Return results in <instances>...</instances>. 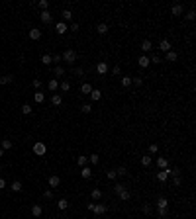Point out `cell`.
<instances>
[{
  "label": "cell",
  "mask_w": 196,
  "mask_h": 219,
  "mask_svg": "<svg viewBox=\"0 0 196 219\" xmlns=\"http://www.w3.org/2000/svg\"><path fill=\"white\" fill-rule=\"evenodd\" d=\"M33 153L37 157H43L47 153V147H45V143H41V141H37V143H33Z\"/></svg>",
  "instance_id": "obj_1"
},
{
  "label": "cell",
  "mask_w": 196,
  "mask_h": 219,
  "mask_svg": "<svg viewBox=\"0 0 196 219\" xmlns=\"http://www.w3.org/2000/svg\"><path fill=\"white\" fill-rule=\"evenodd\" d=\"M61 59H65L67 63H75V59H77V53H75V49H67L65 53H63V57Z\"/></svg>",
  "instance_id": "obj_2"
},
{
  "label": "cell",
  "mask_w": 196,
  "mask_h": 219,
  "mask_svg": "<svg viewBox=\"0 0 196 219\" xmlns=\"http://www.w3.org/2000/svg\"><path fill=\"white\" fill-rule=\"evenodd\" d=\"M169 174H171L169 168H163L161 172H157V178H159L161 182H167V180H169Z\"/></svg>",
  "instance_id": "obj_3"
},
{
  "label": "cell",
  "mask_w": 196,
  "mask_h": 219,
  "mask_svg": "<svg viewBox=\"0 0 196 219\" xmlns=\"http://www.w3.org/2000/svg\"><path fill=\"white\" fill-rule=\"evenodd\" d=\"M137 63H139V67H141V69H145V67H149V57H147V55H141V57L137 59Z\"/></svg>",
  "instance_id": "obj_4"
},
{
  "label": "cell",
  "mask_w": 196,
  "mask_h": 219,
  "mask_svg": "<svg viewBox=\"0 0 196 219\" xmlns=\"http://www.w3.org/2000/svg\"><path fill=\"white\" fill-rule=\"evenodd\" d=\"M55 29H57V33H59V35H63V33H67V24H65V22H57Z\"/></svg>",
  "instance_id": "obj_5"
},
{
  "label": "cell",
  "mask_w": 196,
  "mask_h": 219,
  "mask_svg": "<svg viewBox=\"0 0 196 219\" xmlns=\"http://www.w3.org/2000/svg\"><path fill=\"white\" fill-rule=\"evenodd\" d=\"M183 12H184V8L180 6V4H175V6L171 8V14H173V16H180Z\"/></svg>",
  "instance_id": "obj_6"
},
{
  "label": "cell",
  "mask_w": 196,
  "mask_h": 219,
  "mask_svg": "<svg viewBox=\"0 0 196 219\" xmlns=\"http://www.w3.org/2000/svg\"><path fill=\"white\" fill-rule=\"evenodd\" d=\"M96 71H98V74H106V72H108V63H98Z\"/></svg>",
  "instance_id": "obj_7"
},
{
  "label": "cell",
  "mask_w": 196,
  "mask_h": 219,
  "mask_svg": "<svg viewBox=\"0 0 196 219\" xmlns=\"http://www.w3.org/2000/svg\"><path fill=\"white\" fill-rule=\"evenodd\" d=\"M151 49H153V43H151L149 39H145L143 43H141V51H143V53H149Z\"/></svg>",
  "instance_id": "obj_8"
},
{
  "label": "cell",
  "mask_w": 196,
  "mask_h": 219,
  "mask_svg": "<svg viewBox=\"0 0 196 219\" xmlns=\"http://www.w3.org/2000/svg\"><path fill=\"white\" fill-rule=\"evenodd\" d=\"M159 49H161V51H171V43H169V39H163V41H161V43H159Z\"/></svg>",
  "instance_id": "obj_9"
},
{
  "label": "cell",
  "mask_w": 196,
  "mask_h": 219,
  "mask_svg": "<svg viewBox=\"0 0 196 219\" xmlns=\"http://www.w3.org/2000/svg\"><path fill=\"white\" fill-rule=\"evenodd\" d=\"M39 18H41V22H43V24H51V14H49V12H47V10H45V12H41V16H39Z\"/></svg>",
  "instance_id": "obj_10"
},
{
  "label": "cell",
  "mask_w": 196,
  "mask_h": 219,
  "mask_svg": "<svg viewBox=\"0 0 196 219\" xmlns=\"http://www.w3.org/2000/svg\"><path fill=\"white\" fill-rule=\"evenodd\" d=\"M165 59H167V63H169V61H171V63H175L176 59H178V55H176L175 51H167V55H165Z\"/></svg>",
  "instance_id": "obj_11"
},
{
  "label": "cell",
  "mask_w": 196,
  "mask_h": 219,
  "mask_svg": "<svg viewBox=\"0 0 196 219\" xmlns=\"http://www.w3.org/2000/svg\"><path fill=\"white\" fill-rule=\"evenodd\" d=\"M51 104H53V106H61V104H63V96H61V94H53Z\"/></svg>",
  "instance_id": "obj_12"
},
{
  "label": "cell",
  "mask_w": 196,
  "mask_h": 219,
  "mask_svg": "<svg viewBox=\"0 0 196 219\" xmlns=\"http://www.w3.org/2000/svg\"><path fill=\"white\" fill-rule=\"evenodd\" d=\"M39 37H41V32H39V29H35V27H33V29H30V39L37 41Z\"/></svg>",
  "instance_id": "obj_13"
},
{
  "label": "cell",
  "mask_w": 196,
  "mask_h": 219,
  "mask_svg": "<svg viewBox=\"0 0 196 219\" xmlns=\"http://www.w3.org/2000/svg\"><path fill=\"white\" fill-rule=\"evenodd\" d=\"M167 206H169L167 198H159V200H157V207H159V209H167Z\"/></svg>",
  "instance_id": "obj_14"
},
{
  "label": "cell",
  "mask_w": 196,
  "mask_h": 219,
  "mask_svg": "<svg viewBox=\"0 0 196 219\" xmlns=\"http://www.w3.org/2000/svg\"><path fill=\"white\" fill-rule=\"evenodd\" d=\"M96 32L100 33V35H104V33H108V26L102 22V24H98V26H96Z\"/></svg>",
  "instance_id": "obj_15"
},
{
  "label": "cell",
  "mask_w": 196,
  "mask_h": 219,
  "mask_svg": "<svg viewBox=\"0 0 196 219\" xmlns=\"http://www.w3.org/2000/svg\"><path fill=\"white\" fill-rule=\"evenodd\" d=\"M157 164H159V168H161V170H163V168H169V161H167V159H163V157H161V159H157Z\"/></svg>",
  "instance_id": "obj_16"
},
{
  "label": "cell",
  "mask_w": 196,
  "mask_h": 219,
  "mask_svg": "<svg viewBox=\"0 0 196 219\" xmlns=\"http://www.w3.org/2000/svg\"><path fill=\"white\" fill-rule=\"evenodd\" d=\"M80 92L88 96V94H90V92H92V86H90V84H88V82H85V84H82V86H80Z\"/></svg>",
  "instance_id": "obj_17"
},
{
  "label": "cell",
  "mask_w": 196,
  "mask_h": 219,
  "mask_svg": "<svg viewBox=\"0 0 196 219\" xmlns=\"http://www.w3.org/2000/svg\"><path fill=\"white\" fill-rule=\"evenodd\" d=\"M88 96H90L92 100H100V98H102V92H100V90H96V88H92V92L88 94Z\"/></svg>",
  "instance_id": "obj_18"
},
{
  "label": "cell",
  "mask_w": 196,
  "mask_h": 219,
  "mask_svg": "<svg viewBox=\"0 0 196 219\" xmlns=\"http://www.w3.org/2000/svg\"><path fill=\"white\" fill-rule=\"evenodd\" d=\"M80 176H82V178H90L92 176V170L88 166H82V170H80Z\"/></svg>",
  "instance_id": "obj_19"
},
{
  "label": "cell",
  "mask_w": 196,
  "mask_h": 219,
  "mask_svg": "<svg viewBox=\"0 0 196 219\" xmlns=\"http://www.w3.org/2000/svg\"><path fill=\"white\" fill-rule=\"evenodd\" d=\"M92 211L98 213V215H102V213L108 211V207H106V206H94V209H92Z\"/></svg>",
  "instance_id": "obj_20"
},
{
  "label": "cell",
  "mask_w": 196,
  "mask_h": 219,
  "mask_svg": "<svg viewBox=\"0 0 196 219\" xmlns=\"http://www.w3.org/2000/svg\"><path fill=\"white\" fill-rule=\"evenodd\" d=\"M59 182H61V178H59V176H51V178H49V186H51V188H57Z\"/></svg>",
  "instance_id": "obj_21"
},
{
  "label": "cell",
  "mask_w": 196,
  "mask_h": 219,
  "mask_svg": "<svg viewBox=\"0 0 196 219\" xmlns=\"http://www.w3.org/2000/svg\"><path fill=\"white\" fill-rule=\"evenodd\" d=\"M41 213H43V209H41V206H33V207H32V215H33V217H39Z\"/></svg>",
  "instance_id": "obj_22"
},
{
  "label": "cell",
  "mask_w": 196,
  "mask_h": 219,
  "mask_svg": "<svg viewBox=\"0 0 196 219\" xmlns=\"http://www.w3.org/2000/svg\"><path fill=\"white\" fill-rule=\"evenodd\" d=\"M47 88H49V90H57V88H59V80H57V78H53V80H49V84H47Z\"/></svg>",
  "instance_id": "obj_23"
},
{
  "label": "cell",
  "mask_w": 196,
  "mask_h": 219,
  "mask_svg": "<svg viewBox=\"0 0 196 219\" xmlns=\"http://www.w3.org/2000/svg\"><path fill=\"white\" fill-rule=\"evenodd\" d=\"M33 100H35L37 104H43V100H45V96H43V92H35V94H33Z\"/></svg>",
  "instance_id": "obj_24"
},
{
  "label": "cell",
  "mask_w": 196,
  "mask_h": 219,
  "mask_svg": "<svg viewBox=\"0 0 196 219\" xmlns=\"http://www.w3.org/2000/svg\"><path fill=\"white\" fill-rule=\"evenodd\" d=\"M12 80H14L12 74H4V77H0V82H2V84H10Z\"/></svg>",
  "instance_id": "obj_25"
},
{
  "label": "cell",
  "mask_w": 196,
  "mask_h": 219,
  "mask_svg": "<svg viewBox=\"0 0 196 219\" xmlns=\"http://www.w3.org/2000/svg\"><path fill=\"white\" fill-rule=\"evenodd\" d=\"M32 112H33V110H32L30 104H24V106H22V114H24V116H30Z\"/></svg>",
  "instance_id": "obj_26"
},
{
  "label": "cell",
  "mask_w": 196,
  "mask_h": 219,
  "mask_svg": "<svg viewBox=\"0 0 196 219\" xmlns=\"http://www.w3.org/2000/svg\"><path fill=\"white\" fill-rule=\"evenodd\" d=\"M90 198H92V200H100V198H102V192L96 188V190H92V192H90Z\"/></svg>",
  "instance_id": "obj_27"
},
{
  "label": "cell",
  "mask_w": 196,
  "mask_h": 219,
  "mask_svg": "<svg viewBox=\"0 0 196 219\" xmlns=\"http://www.w3.org/2000/svg\"><path fill=\"white\" fill-rule=\"evenodd\" d=\"M20 190H22V182H20V180H14V182H12V192H20Z\"/></svg>",
  "instance_id": "obj_28"
},
{
  "label": "cell",
  "mask_w": 196,
  "mask_h": 219,
  "mask_svg": "<svg viewBox=\"0 0 196 219\" xmlns=\"http://www.w3.org/2000/svg\"><path fill=\"white\" fill-rule=\"evenodd\" d=\"M37 6L41 8V12H45L47 8H49V2H47V0H39V2H37Z\"/></svg>",
  "instance_id": "obj_29"
},
{
  "label": "cell",
  "mask_w": 196,
  "mask_h": 219,
  "mask_svg": "<svg viewBox=\"0 0 196 219\" xmlns=\"http://www.w3.org/2000/svg\"><path fill=\"white\" fill-rule=\"evenodd\" d=\"M122 86H124V88L131 86V77H122Z\"/></svg>",
  "instance_id": "obj_30"
},
{
  "label": "cell",
  "mask_w": 196,
  "mask_h": 219,
  "mask_svg": "<svg viewBox=\"0 0 196 219\" xmlns=\"http://www.w3.org/2000/svg\"><path fill=\"white\" fill-rule=\"evenodd\" d=\"M61 90L69 92V90H71V82H69V80H63V82H61Z\"/></svg>",
  "instance_id": "obj_31"
},
{
  "label": "cell",
  "mask_w": 196,
  "mask_h": 219,
  "mask_svg": "<svg viewBox=\"0 0 196 219\" xmlns=\"http://www.w3.org/2000/svg\"><path fill=\"white\" fill-rule=\"evenodd\" d=\"M118 196H120V198H122V200H124V201H128V200H130V192H128L125 188H124V190H122V192H120V194H118Z\"/></svg>",
  "instance_id": "obj_32"
},
{
  "label": "cell",
  "mask_w": 196,
  "mask_h": 219,
  "mask_svg": "<svg viewBox=\"0 0 196 219\" xmlns=\"http://www.w3.org/2000/svg\"><path fill=\"white\" fill-rule=\"evenodd\" d=\"M57 206H59V209H67V207H69V201H67L65 198H61V200H59V204H57Z\"/></svg>",
  "instance_id": "obj_33"
},
{
  "label": "cell",
  "mask_w": 196,
  "mask_h": 219,
  "mask_svg": "<svg viewBox=\"0 0 196 219\" xmlns=\"http://www.w3.org/2000/svg\"><path fill=\"white\" fill-rule=\"evenodd\" d=\"M41 63H43V65H51V55H47V53H45V55L41 57Z\"/></svg>",
  "instance_id": "obj_34"
},
{
  "label": "cell",
  "mask_w": 196,
  "mask_h": 219,
  "mask_svg": "<svg viewBox=\"0 0 196 219\" xmlns=\"http://www.w3.org/2000/svg\"><path fill=\"white\" fill-rule=\"evenodd\" d=\"M141 164H143V166H149L151 164V157H147V155L141 157Z\"/></svg>",
  "instance_id": "obj_35"
},
{
  "label": "cell",
  "mask_w": 196,
  "mask_h": 219,
  "mask_svg": "<svg viewBox=\"0 0 196 219\" xmlns=\"http://www.w3.org/2000/svg\"><path fill=\"white\" fill-rule=\"evenodd\" d=\"M61 16H63V20H71L73 18V12H71V10H63Z\"/></svg>",
  "instance_id": "obj_36"
},
{
  "label": "cell",
  "mask_w": 196,
  "mask_h": 219,
  "mask_svg": "<svg viewBox=\"0 0 196 219\" xmlns=\"http://www.w3.org/2000/svg\"><path fill=\"white\" fill-rule=\"evenodd\" d=\"M55 74H57V77H63V74H65V69H63V67H55Z\"/></svg>",
  "instance_id": "obj_37"
},
{
  "label": "cell",
  "mask_w": 196,
  "mask_h": 219,
  "mask_svg": "<svg viewBox=\"0 0 196 219\" xmlns=\"http://www.w3.org/2000/svg\"><path fill=\"white\" fill-rule=\"evenodd\" d=\"M86 161H88L86 157H78V159H77V164H78V166H85V164H86Z\"/></svg>",
  "instance_id": "obj_38"
},
{
  "label": "cell",
  "mask_w": 196,
  "mask_h": 219,
  "mask_svg": "<svg viewBox=\"0 0 196 219\" xmlns=\"http://www.w3.org/2000/svg\"><path fill=\"white\" fill-rule=\"evenodd\" d=\"M2 149H4V151H6V149H12V141L4 139V141H2Z\"/></svg>",
  "instance_id": "obj_39"
},
{
  "label": "cell",
  "mask_w": 196,
  "mask_h": 219,
  "mask_svg": "<svg viewBox=\"0 0 196 219\" xmlns=\"http://www.w3.org/2000/svg\"><path fill=\"white\" fill-rule=\"evenodd\" d=\"M157 151H159V145H155V143H153V145H149V153H151V155H155Z\"/></svg>",
  "instance_id": "obj_40"
},
{
  "label": "cell",
  "mask_w": 196,
  "mask_h": 219,
  "mask_svg": "<svg viewBox=\"0 0 196 219\" xmlns=\"http://www.w3.org/2000/svg\"><path fill=\"white\" fill-rule=\"evenodd\" d=\"M80 110H82L85 114H90V112H92V106H90V104H85V106H82Z\"/></svg>",
  "instance_id": "obj_41"
},
{
  "label": "cell",
  "mask_w": 196,
  "mask_h": 219,
  "mask_svg": "<svg viewBox=\"0 0 196 219\" xmlns=\"http://www.w3.org/2000/svg\"><path fill=\"white\" fill-rule=\"evenodd\" d=\"M116 174H118V176H125V174H128V170H125L124 166H120V168L116 170Z\"/></svg>",
  "instance_id": "obj_42"
},
{
  "label": "cell",
  "mask_w": 196,
  "mask_h": 219,
  "mask_svg": "<svg viewBox=\"0 0 196 219\" xmlns=\"http://www.w3.org/2000/svg\"><path fill=\"white\" fill-rule=\"evenodd\" d=\"M196 18V14H194V10H190L188 14H186V20H188V22H192V20Z\"/></svg>",
  "instance_id": "obj_43"
},
{
  "label": "cell",
  "mask_w": 196,
  "mask_h": 219,
  "mask_svg": "<svg viewBox=\"0 0 196 219\" xmlns=\"http://www.w3.org/2000/svg\"><path fill=\"white\" fill-rule=\"evenodd\" d=\"M98 161H100V157L98 155H90V162L92 164H98Z\"/></svg>",
  "instance_id": "obj_44"
},
{
  "label": "cell",
  "mask_w": 196,
  "mask_h": 219,
  "mask_svg": "<svg viewBox=\"0 0 196 219\" xmlns=\"http://www.w3.org/2000/svg\"><path fill=\"white\" fill-rule=\"evenodd\" d=\"M75 74H77V77H82V74H85V69L77 67V69H75Z\"/></svg>",
  "instance_id": "obj_45"
},
{
  "label": "cell",
  "mask_w": 196,
  "mask_h": 219,
  "mask_svg": "<svg viewBox=\"0 0 196 219\" xmlns=\"http://www.w3.org/2000/svg\"><path fill=\"white\" fill-rule=\"evenodd\" d=\"M141 82H143V80H141L139 77H137V78H131V84H135V86H141Z\"/></svg>",
  "instance_id": "obj_46"
},
{
  "label": "cell",
  "mask_w": 196,
  "mask_h": 219,
  "mask_svg": "<svg viewBox=\"0 0 196 219\" xmlns=\"http://www.w3.org/2000/svg\"><path fill=\"white\" fill-rule=\"evenodd\" d=\"M149 63H161V57H159V55H153V57L149 59Z\"/></svg>",
  "instance_id": "obj_47"
},
{
  "label": "cell",
  "mask_w": 196,
  "mask_h": 219,
  "mask_svg": "<svg viewBox=\"0 0 196 219\" xmlns=\"http://www.w3.org/2000/svg\"><path fill=\"white\" fill-rule=\"evenodd\" d=\"M116 176H118V174H116V170H108V178H110V180H114Z\"/></svg>",
  "instance_id": "obj_48"
},
{
  "label": "cell",
  "mask_w": 196,
  "mask_h": 219,
  "mask_svg": "<svg viewBox=\"0 0 196 219\" xmlns=\"http://www.w3.org/2000/svg\"><path fill=\"white\" fill-rule=\"evenodd\" d=\"M43 198H45V200H51V198H53V192H51V190H47V192L43 194Z\"/></svg>",
  "instance_id": "obj_49"
},
{
  "label": "cell",
  "mask_w": 196,
  "mask_h": 219,
  "mask_svg": "<svg viewBox=\"0 0 196 219\" xmlns=\"http://www.w3.org/2000/svg\"><path fill=\"white\" fill-rule=\"evenodd\" d=\"M51 63H61V55H53V57H51Z\"/></svg>",
  "instance_id": "obj_50"
},
{
  "label": "cell",
  "mask_w": 196,
  "mask_h": 219,
  "mask_svg": "<svg viewBox=\"0 0 196 219\" xmlns=\"http://www.w3.org/2000/svg\"><path fill=\"white\" fill-rule=\"evenodd\" d=\"M122 190H124V186H122V184H116V186H114V192H116V194H120Z\"/></svg>",
  "instance_id": "obj_51"
},
{
  "label": "cell",
  "mask_w": 196,
  "mask_h": 219,
  "mask_svg": "<svg viewBox=\"0 0 196 219\" xmlns=\"http://www.w3.org/2000/svg\"><path fill=\"white\" fill-rule=\"evenodd\" d=\"M120 71H122V69H120V65H116V67L112 69V72H114V74H120Z\"/></svg>",
  "instance_id": "obj_52"
},
{
  "label": "cell",
  "mask_w": 196,
  "mask_h": 219,
  "mask_svg": "<svg viewBox=\"0 0 196 219\" xmlns=\"http://www.w3.org/2000/svg\"><path fill=\"white\" fill-rule=\"evenodd\" d=\"M33 86H35V88H39V86H41V80H39V78H35V80H33Z\"/></svg>",
  "instance_id": "obj_53"
},
{
  "label": "cell",
  "mask_w": 196,
  "mask_h": 219,
  "mask_svg": "<svg viewBox=\"0 0 196 219\" xmlns=\"http://www.w3.org/2000/svg\"><path fill=\"white\" fill-rule=\"evenodd\" d=\"M2 188H6V180H4V178H0V190H2Z\"/></svg>",
  "instance_id": "obj_54"
},
{
  "label": "cell",
  "mask_w": 196,
  "mask_h": 219,
  "mask_svg": "<svg viewBox=\"0 0 196 219\" xmlns=\"http://www.w3.org/2000/svg\"><path fill=\"white\" fill-rule=\"evenodd\" d=\"M178 172H180L178 168H173V170H171V174H173V176H178Z\"/></svg>",
  "instance_id": "obj_55"
},
{
  "label": "cell",
  "mask_w": 196,
  "mask_h": 219,
  "mask_svg": "<svg viewBox=\"0 0 196 219\" xmlns=\"http://www.w3.org/2000/svg\"><path fill=\"white\" fill-rule=\"evenodd\" d=\"M175 186H180V176H175Z\"/></svg>",
  "instance_id": "obj_56"
},
{
  "label": "cell",
  "mask_w": 196,
  "mask_h": 219,
  "mask_svg": "<svg viewBox=\"0 0 196 219\" xmlns=\"http://www.w3.org/2000/svg\"><path fill=\"white\" fill-rule=\"evenodd\" d=\"M71 32H78V24H73V26H71Z\"/></svg>",
  "instance_id": "obj_57"
},
{
  "label": "cell",
  "mask_w": 196,
  "mask_h": 219,
  "mask_svg": "<svg viewBox=\"0 0 196 219\" xmlns=\"http://www.w3.org/2000/svg\"><path fill=\"white\" fill-rule=\"evenodd\" d=\"M2 155H4V149H2V147H0V157H2Z\"/></svg>",
  "instance_id": "obj_58"
},
{
  "label": "cell",
  "mask_w": 196,
  "mask_h": 219,
  "mask_svg": "<svg viewBox=\"0 0 196 219\" xmlns=\"http://www.w3.org/2000/svg\"><path fill=\"white\" fill-rule=\"evenodd\" d=\"M0 74H2V69H0Z\"/></svg>",
  "instance_id": "obj_59"
},
{
  "label": "cell",
  "mask_w": 196,
  "mask_h": 219,
  "mask_svg": "<svg viewBox=\"0 0 196 219\" xmlns=\"http://www.w3.org/2000/svg\"><path fill=\"white\" fill-rule=\"evenodd\" d=\"M0 172H2V166H0Z\"/></svg>",
  "instance_id": "obj_60"
}]
</instances>
